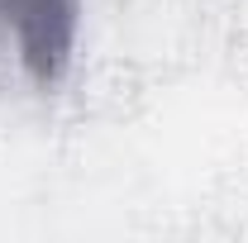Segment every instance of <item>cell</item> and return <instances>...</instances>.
<instances>
[{"label":"cell","instance_id":"cell-1","mask_svg":"<svg viewBox=\"0 0 248 243\" xmlns=\"http://www.w3.org/2000/svg\"><path fill=\"white\" fill-rule=\"evenodd\" d=\"M81 0H0V38L15 43L33 81H58L77 48Z\"/></svg>","mask_w":248,"mask_h":243}]
</instances>
